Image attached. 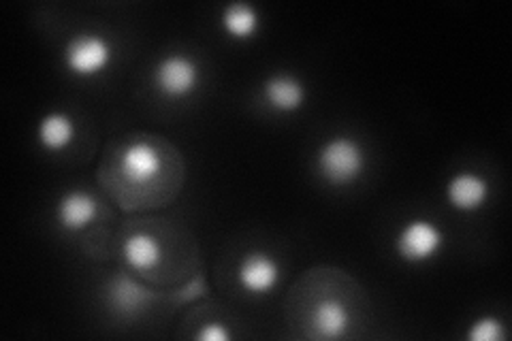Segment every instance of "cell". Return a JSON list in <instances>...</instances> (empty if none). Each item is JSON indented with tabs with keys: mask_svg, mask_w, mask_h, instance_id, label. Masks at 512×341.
I'll return each instance as SVG.
<instances>
[{
	"mask_svg": "<svg viewBox=\"0 0 512 341\" xmlns=\"http://www.w3.org/2000/svg\"><path fill=\"white\" fill-rule=\"evenodd\" d=\"M263 101L276 113H295L308 99V90L303 81L293 73H274L263 81Z\"/></svg>",
	"mask_w": 512,
	"mask_h": 341,
	"instance_id": "cell-8",
	"label": "cell"
},
{
	"mask_svg": "<svg viewBox=\"0 0 512 341\" xmlns=\"http://www.w3.org/2000/svg\"><path fill=\"white\" fill-rule=\"evenodd\" d=\"M148 290L135 284L131 278H116L109 286V299L114 303L120 312L128 314L135 312L139 307L146 305L148 301Z\"/></svg>",
	"mask_w": 512,
	"mask_h": 341,
	"instance_id": "cell-14",
	"label": "cell"
},
{
	"mask_svg": "<svg viewBox=\"0 0 512 341\" xmlns=\"http://www.w3.org/2000/svg\"><path fill=\"white\" fill-rule=\"evenodd\" d=\"M114 62V45L101 32L84 30L73 35L62 50V64L75 79H94Z\"/></svg>",
	"mask_w": 512,
	"mask_h": 341,
	"instance_id": "cell-2",
	"label": "cell"
},
{
	"mask_svg": "<svg viewBox=\"0 0 512 341\" xmlns=\"http://www.w3.org/2000/svg\"><path fill=\"white\" fill-rule=\"evenodd\" d=\"M195 337L199 341H229L231 333H229L227 327H224V324L210 322V324H203L201 331Z\"/></svg>",
	"mask_w": 512,
	"mask_h": 341,
	"instance_id": "cell-16",
	"label": "cell"
},
{
	"mask_svg": "<svg viewBox=\"0 0 512 341\" xmlns=\"http://www.w3.org/2000/svg\"><path fill=\"white\" fill-rule=\"evenodd\" d=\"M160 154L148 139H135L124 145L120 154V171L133 184H146L158 175Z\"/></svg>",
	"mask_w": 512,
	"mask_h": 341,
	"instance_id": "cell-9",
	"label": "cell"
},
{
	"mask_svg": "<svg viewBox=\"0 0 512 341\" xmlns=\"http://www.w3.org/2000/svg\"><path fill=\"white\" fill-rule=\"evenodd\" d=\"M468 341H504L506 339V324L502 318L487 314L476 318L466 333Z\"/></svg>",
	"mask_w": 512,
	"mask_h": 341,
	"instance_id": "cell-15",
	"label": "cell"
},
{
	"mask_svg": "<svg viewBox=\"0 0 512 341\" xmlns=\"http://www.w3.org/2000/svg\"><path fill=\"white\" fill-rule=\"evenodd\" d=\"M282 280V267L274 256L267 252H248L237 267V284L248 295L263 297L274 292Z\"/></svg>",
	"mask_w": 512,
	"mask_h": 341,
	"instance_id": "cell-5",
	"label": "cell"
},
{
	"mask_svg": "<svg viewBox=\"0 0 512 341\" xmlns=\"http://www.w3.org/2000/svg\"><path fill=\"white\" fill-rule=\"evenodd\" d=\"M99 216V201L86 190H67L56 203V222L62 231L82 233Z\"/></svg>",
	"mask_w": 512,
	"mask_h": 341,
	"instance_id": "cell-7",
	"label": "cell"
},
{
	"mask_svg": "<svg viewBox=\"0 0 512 341\" xmlns=\"http://www.w3.org/2000/svg\"><path fill=\"white\" fill-rule=\"evenodd\" d=\"M122 258L135 273H148L154 271L160 261H163V246L150 233L137 231L124 239Z\"/></svg>",
	"mask_w": 512,
	"mask_h": 341,
	"instance_id": "cell-12",
	"label": "cell"
},
{
	"mask_svg": "<svg viewBox=\"0 0 512 341\" xmlns=\"http://www.w3.org/2000/svg\"><path fill=\"white\" fill-rule=\"evenodd\" d=\"M75 137H77V126L67 111H60V109L47 111L45 116L37 122L39 148L50 154H58L71 148Z\"/></svg>",
	"mask_w": 512,
	"mask_h": 341,
	"instance_id": "cell-10",
	"label": "cell"
},
{
	"mask_svg": "<svg viewBox=\"0 0 512 341\" xmlns=\"http://www.w3.org/2000/svg\"><path fill=\"white\" fill-rule=\"evenodd\" d=\"M446 203L459 214H476L489 203L491 186L480 173L459 171L448 177L444 186Z\"/></svg>",
	"mask_w": 512,
	"mask_h": 341,
	"instance_id": "cell-6",
	"label": "cell"
},
{
	"mask_svg": "<svg viewBox=\"0 0 512 341\" xmlns=\"http://www.w3.org/2000/svg\"><path fill=\"white\" fill-rule=\"evenodd\" d=\"M350 327V314L346 305L338 299H325L316 305L314 310V329L316 337L338 339L344 337Z\"/></svg>",
	"mask_w": 512,
	"mask_h": 341,
	"instance_id": "cell-13",
	"label": "cell"
},
{
	"mask_svg": "<svg viewBox=\"0 0 512 341\" xmlns=\"http://www.w3.org/2000/svg\"><path fill=\"white\" fill-rule=\"evenodd\" d=\"M367 156L363 145L350 135H335L320 143L316 152V169L331 186H350L363 175Z\"/></svg>",
	"mask_w": 512,
	"mask_h": 341,
	"instance_id": "cell-1",
	"label": "cell"
},
{
	"mask_svg": "<svg viewBox=\"0 0 512 341\" xmlns=\"http://www.w3.org/2000/svg\"><path fill=\"white\" fill-rule=\"evenodd\" d=\"M222 32L233 41H250L261 30V13L254 5L235 0L220 13Z\"/></svg>",
	"mask_w": 512,
	"mask_h": 341,
	"instance_id": "cell-11",
	"label": "cell"
},
{
	"mask_svg": "<svg viewBox=\"0 0 512 341\" xmlns=\"http://www.w3.org/2000/svg\"><path fill=\"white\" fill-rule=\"evenodd\" d=\"M152 84L165 99L182 101L197 92L201 84V69L197 60L188 54H167L156 62Z\"/></svg>",
	"mask_w": 512,
	"mask_h": 341,
	"instance_id": "cell-4",
	"label": "cell"
},
{
	"mask_svg": "<svg viewBox=\"0 0 512 341\" xmlns=\"http://www.w3.org/2000/svg\"><path fill=\"white\" fill-rule=\"evenodd\" d=\"M446 235L436 222L427 218H412L395 237V252L408 265H425L444 250Z\"/></svg>",
	"mask_w": 512,
	"mask_h": 341,
	"instance_id": "cell-3",
	"label": "cell"
}]
</instances>
